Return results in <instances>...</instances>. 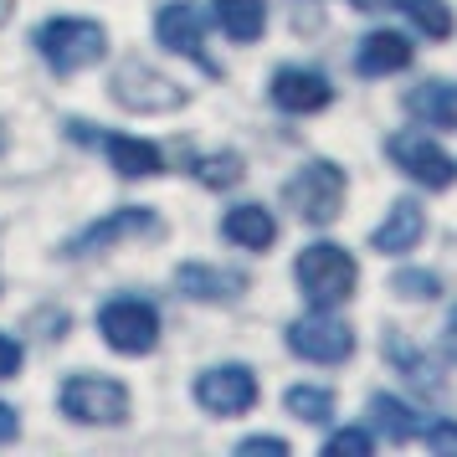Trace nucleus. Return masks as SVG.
Returning <instances> with one entry per match:
<instances>
[{"instance_id": "obj_1", "label": "nucleus", "mask_w": 457, "mask_h": 457, "mask_svg": "<svg viewBox=\"0 0 457 457\" xmlns=\"http://www.w3.org/2000/svg\"><path fill=\"white\" fill-rule=\"evenodd\" d=\"M293 278H298V293L309 298L313 309H339V303H350L354 288H360V262H354V252H345L339 242H313V247L298 252Z\"/></svg>"}, {"instance_id": "obj_2", "label": "nucleus", "mask_w": 457, "mask_h": 457, "mask_svg": "<svg viewBox=\"0 0 457 457\" xmlns=\"http://www.w3.org/2000/svg\"><path fill=\"white\" fill-rule=\"evenodd\" d=\"M283 201L298 221H309V227H329L339 221V211H345V170L334 165V160H309V165H298L283 180Z\"/></svg>"}, {"instance_id": "obj_3", "label": "nucleus", "mask_w": 457, "mask_h": 457, "mask_svg": "<svg viewBox=\"0 0 457 457\" xmlns=\"http://www.w3.org/2000/svg\"><path fill=\"white\" fill-rule=\"evenodd\" d=\"M37 52L52 72H87L108 57V31L83 16H57V21L37 26Z\"/></svg>"}, {"instance_id": "obj_4", "label": "nucleus", "mask_w": 457, "mask_h": 457, "mask_svg": "<svg viewBox=\"0 0 457 457\" xmlns=\"http://www.w3.org/2000/svg\"><path fill=\"white\" fill-rule=\"evenodd\" d=\"M57 406H62L67 421H83V427H119V421H129V391L113 375H67Z\"/></svg>"}, {"instance_id": "obj_5", "label": "nucleus", "mask_w": 457, "mask_h": 457, "mask_svg": "<svg viewBox=\"0 0 457 457\" xmlns=\"http://www.w3.org/2000/svg\"><path fill=\"white\" fill-rule=\"evenodd\" d=\"M386 154H391V165L421 190H447L457 180V160L447 149L427 139V129H401L386 139Z\"/></svg>"}, {"instance_id": "obj_6", "label": "nucleus", "mask_w": 457, "mask_h": 457, "mask_svg": "<svg viewBox=\"0 0 457 457\" xmlns=\"http://www.w3.org/2000/svg\"><path fill=\"white\" fill-rule=\"evenodd\" d=\"M288 350L309 365H345L354 354V329L334 309H313L288 324Z\"/></svg>"}, {"instance_id": "obj_7", "label": "nucleus", "mask_w": 457, "mask_h": 457, "mask_svg": "<svg viewBox=\"0 0 457 457\" xmlns=\"http://www.w3.org/2000/svg\"><path fill=\"white\" fill-rule=\"evenodd\" d=\"M98 334L119 354H149L160 345V313L145 298H108L98 309Z\"/></svg>"}, {"instance_id": "obj_8", "label": "nucleus", "mask_w": 457, "mask_h": 457, "mask_svg": "<svg viewBox=\"0 0 457 457\" xmlns=\"http://www.w3.org/2000/svg\"><path fill=\"white\" fill-rule=\"evenodd\" d=\"M108 93H113V104L129 108V113H170V108H186V87L160 78V72L149 62H139V57H129V62L113 72Z\"/></svg>"}, {"instance_id": "obj_9", "label": "nucleus", "mask_w": 457, "mask_h": 457, "mask_svg": "<svg viewBox=\"0 0 457 457\" xmlns=\"http://www.w3.org/2000/svg\"><path fill=\"white\" fill-rule=\"evenodd\" d=\"M257 395H262V386L247 365H211L195 375V406L211 416H247Z\"/></svg>"}, {"instance_id": "obj_10", "label": "nucleus", "mask_w": 457, "mask_h": 457, "mask_svg": "<svg viewBox=\"0 0 457 457\" xmlns=\"http://www.w3.org/2000/svg\"><path fill=\"white\" fill-rule=\"evenodd\" d=\"M154 37H160L165 52L190 57L195 67L216 72V67L206 62V16H201L195 0H170V5H160V11H154Z\"/></svg>"}, {"instance_id": "obj_11", "label": "nucleus", "mask_w": 457, "mask_h": 457, "mask_svg": "<svg viewBox=\"0 0 457 457\" xmlns=\"http://www.w3.org/2000/svg\"><path fill=\"white\" fill-rule=\"evenodd\" d=\"M268 93L283 113H319V108L334 104V87L319 67H278Z\"/></svg>"}, {"instance_id": "obj_12", "label": "nucleus", "mask_w": 457, "mask_h": 457, "mask_svg": "<svg viewBox=\"0 0 457 457\" xmlns=\"http://www.w3.org/2000/svg\"><path fill=\"white\" fill-rule=\"evenodd\" d=\"M145 231H160V221H154V211H149V206L108 211L104 221L83 227L72 242H67L62 257H83V252H98V247H108V242H124V237H145Z\"/></svg>"}, {"instance_id": "obj_13", "label": "nucleus", "mask_w": 457, "mask_h": 457, "mask_svg": "<svg viewBox=\"0 0 457 457\" xmlns=\"http://www.w3.org/2000/svg\"><path fill=\"white\" fill-rule=\"evenodd\" d=\"M421 237H427V211H421V201L401 195V201L386 211V221L370 231V252H380V257H401V252H411Z\"/></svg>"}, {"instance_id": "obj_14", "label": "nucleus", "mask_w": 457, "mask_h": 457, "mask_svg": "<svg viewBox=\"0 0 457 457\" xmlns=\"http://www.w3.org/2000/svg\"><path fill=\"white\" fill-rule=\"evenodd\" d=\"M416 57V46L406 31H370L360 52H354V72L360 78H391V72H406Z\"/></svg>"}, {"instance_id": "obj_15", "label": "nucleus", "mask_w": 457, "mask_h": 457, "mask_svg": "<svg viewBox=\"0 0 457 457\" xmlns=\"http://www.w3.org/2000/svg\"><path fill=\"white\" fill-rule=\"evenodd\" d=\"M175 283H180V293L195 298V303H231V298L247 293V278H242V272L211 268V262H186V268L175 272Z\"/></svg>"}, {"instance_id": "obj_16", "label": "nucleus", "mask_w": 457, "mask_h": 457, "mask_svg": "<svg viewBox=\"0 0 457 457\" xmlns=\"http://www.w3.org/2000/svg\"><path fill=\"white\" fill-rule=\"evenodd\" d=\"M221 237L231 247H247V252H268L278 242V221H272L268 206H231L221 216Z\"/></svg>"}, {"instance_id": "obj_17", "label": "nucleus", "mask_w": 457, "mask_h": 457, "mask_svg": "<svg viewBox=\"0 0 457 457\" xmlns=\"http://www.w3.org/2000/svg\"><path fill=\"white\" fill-rule=\"evenodd\" d=\"M406 113L427 129H457V83H416L406 93Z\"/></svg>"}, {"instance_id": "obj_18", "label": "nucleus", "mask_w": 457, "mask_h": 457, "mask_svg": "<svg viewBox=\"0 0 457 457\" xmlns=\"http://www.w3.org/2000/svg\"><path fill=\"white\" fill-rule=\"evenodd\" d=\"M98 145L108 149L113 170L129 175V180H149V175H160V170H165V154L149 145V139H134V134H104Z\"/></svg>"}, {"instance_id": "obj_19", "label": "nucleus", "mask_w": 457, "mask_h": 457, "mask_svg": "<svg viewBox=\"0 0 457 457\" xmlns=\"http://www.w3.org/2000/svg\"><path fill=\"white\" fill-rule=\"evenodd\" d=\"M380 350H386V360H391L395 370L411 380L416 391H436V386H442V380H436V365H432V360H427L421 350H416V345H411V339H406L401 329H386Z\"/></svg>"}, {"instance_id": "obj_20", "label": "nucleus", "mask_w": 457, "mask_h": 457, "mask_svg": "<svg viewBox=\"0 0 457 457\" xmlns=\"http://www.w3.org/2000/svg\"><path fill=\"white\" fill-rule=\"evenodd\" d=\"M216 26L231 42H257L268 31V0H216Z\"/></svg>"}, {"instance_id": "obj_21", "label": "nucleus", "mask_w": 457, "mask_h": 457, "mask_svg": "<svg viewBox=\"0 0 457 457\" xmlns=\"http://www.w3.org/2000/svg\"><path fill=\"white\" fill-rule=\"evenodd\" d=\"M370 421H375V432H386V442H411V436H421V427H427L401 395H386V391L370 395Z\"/></svg>"}, {"instance_id": "obj_22", "label": "nucleus", "mask_w": 457, "mask_h": 457, "mask_svg": "<svg viewBox=\"0 0 457 457\" xmlns=\"http://www.w3.org/2000/svg\"><path fill=\"white\" fill-rule=\"evenodd\" d=\"M395 11L411 21L416 37H427V42H447L453 37V5L447 0H395Z\"/></svg>"}, {"instance_id": "obj_23", "label": "nucleus", "mask_w": 457, "mask_h": 457, "mask_svg": "<svg viewBox=\"0 0 457 457\" xmlns=\"http://www.w3.org/2000/svg\"><path fill=\"white\" fill-rule=\"evenodd\" d=\"M283 406H288V416L319 427V421L334 416V391H324V386H288V391H283Z\"/></svg>"}, {"instance_id": "obj_24", "label": "nucleus", "mask_w": 457, "mask_h": 457, "mask_svg": "<svg viewBox=\"0 0 457 457\" xmlns=\"http://www.w3.org/2000/svg\"><path fill=\"white\" fill-rule=\"evenodd\" d=\"M242 175H247V165H242V154H231V149L227 154H201V160H195V180L211 186V190H231Z\"/></svg>"}, {"instance_id": "obj_25", "label": "nucleus", "mask_w": 457, "mask_h": 457, "mask_svg": "<svg viewBox=\"0 0 457 457\" xmlns=\"http://www.w3.org/2000/svg\"><path fill=\"white\" fill-rule=\"evenodd\" d=\"M391 293L395 298H411V303H432V298H442V278L427 268H401L391 278Z\"/></svg>"}, {"instance_id": "obj_26", "label": "nucleus", "mask_w": 457, "mask_h": 457, "mask_svg": "<svg viewBox=\"0 0 457 457\" xmlns=\"http://www.w3.org/2000/svg\"><path fill=\"white\" fill-rule=\"evenodd\" d=\"M370 447H375V436L365 427H345V432H334L324 442V457H370Z\"/></svg>"}, {"instance_id": "obj_27", "label": "nucleus", "mask_w": 457, "mask_h": 457, "mask_svg": "<svg viewBox=\"0 0 457 457\" xmlns=\"http://www.w3.org/2000/svg\"><path fill=\"white\" fill-rule=\"evenodd\" d=\"M421 436H427V453H457V421L453 416H436L432 427H421Z\"/></svg>"}, {"instance_id": "obj_28", "label": "nucleus", "mask_w": 457, "mask_h": 457, "mask_svg": "<svg viewBox=\"0 0 457 457\" xmlns=\"http://www.w3.org/2000/svg\"><path fill=\"white\" fill-rule=\"evenodd\" d=\"M237 453L242 457H288V442L283 436H247V442H237Z\"/></svg>"}, {"instance_id": "obj_29", "label": "nucleus", "mask_w": 457, "mask_h": 457, "mask_svg": "<svg viewBox=\"0 0 457 457\" xmlns=\"http://www.w3.org/2000/svg\"><path fill=\"white\" fill-rule=\"evenodd\" d=\"M16 370H21V345L11 334H0V380H11Z\"/></svg>"}, {"instance_id": "obj_30", "label": "nucleus", "mask_w": 457, "mask_h": 457, "mask_svg": "<svg viewBox=\"0 0 457 457\" xmlns=\"http://www.w3.org/2000/svg\"><path fill=\"white\" fill-rule=\"evenodd\" d=\"M442 350H447V360L457 365V303H453V313H447V324H442Z\"/></svg>"}, {"instance_id": "obj_31", "label": "nucleus", "mask_w": 457, "mask_h": 457, "mask_svg": "<svg viewBox=\"0 0 457 457\" xmlns=\"http://www.w3.org/2000/svg\"><path fill=\"white\" fill-rule=\"evenodd\" d=\"M16 432H21V421H16V411L0 401V442H16Z\"/></svg>"}, {"instance_id": "obj_32", "label": "nucleus", "mask_w": 457, "mask_h": 457, "mask_svg": "<svg viewBox=\"0 0 457 457\" xmlns=\"http://www.w3.org/2000/svg\"><path fill=\"white\" fill-rule=\"evenodd\" d=\"M11 11H16V0H0V26L11 21Z\"/></svg>"}, {"instance_id": "obj_33", "label": "nucleus", "mask_w": 457, "mask_h": 457, "mask_svg": "<svg viewBox=\"0 0 457 457\" xmlns=\"http://www.w3.org/2000/svg\"><path fill=\"white\" fill-rule=\"evenodd\" d=\"M354 5H360V11H375V5H380V0H354Z\"/></svg>"}]
</instances>
